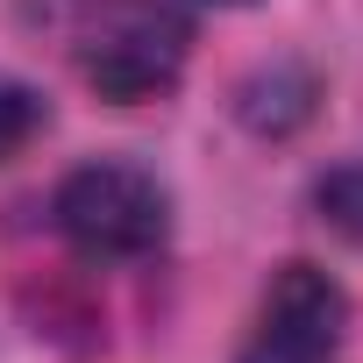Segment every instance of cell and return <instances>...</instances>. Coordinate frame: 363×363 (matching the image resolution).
I'll return each mask as SVG.
<instances>
[{"instance_id":"cell-1","label":"cell","mask_w":363,"mask_h":363,"mask_svg":"<svg viewBox=\"0 0 363 363\" xmlns=\"http://www.w3.org/2000/svg\"><path fill=\"white\" fill-rule=\"evenodd\" d=\"M57 235L93 257V264H135L164 242L171 228V200L150 171L135 164H79L57 186Z\"/></svg>"},{"instance_id":"cell-2","label":"cell","mask_w":363,"mask_h":363,"mask_svg":"<svg viewBox=\"0 0 363 363\" xmlns=\"http://www.w3.org/2000/svg\"><path fill=\"white\" fill-rule=\"evenodd\" d=\"M186 15L164 0H107L79 36V72L107 93V100H150L178 79L186 65Z\"/></svg>"},{"instance_id":"cell-3","label":"cell","mask_w":363,"mask_h":363,"mask_svg":"<svg viewBox=\"0 0 363 363\" xmlns=\"http://www.w3.org/2000/svg\"><path fill=\"white\" fill-rule=\"evenodd\" d=\"M342 285L313 264H285L278 285L257 306V328L242 342L235 363H328V349L342 342Z\"/></svg>"},{"instance_id":"cell-4","label":"cell","mask_w":363,"mask_h":363,"mask_svg":"<svg viewBox=\"0 0 363 363\" xmlns=\"http://www.w3.org/2000/svg\"><path fill=\"white\" fill-rule=\"evenodd\" d=\"M36 128H43V100L29 86H0V164H8Z\"/></svg>"},{"instance_id":"cell-5","label":"cell","mask_w":363,"mask_h":363,"mask_svg":"<svg viewBox=\"0 0 363 363\" xmlns=\"http://www.w3.org/2000/svg\"><path fill=\"white\" fill-rule=\"evenodd\" d=\"M320 207L335 214V228L363 235V164H356V171H335V178H328V186H320Z\"/></svg>"}]
</instances>
